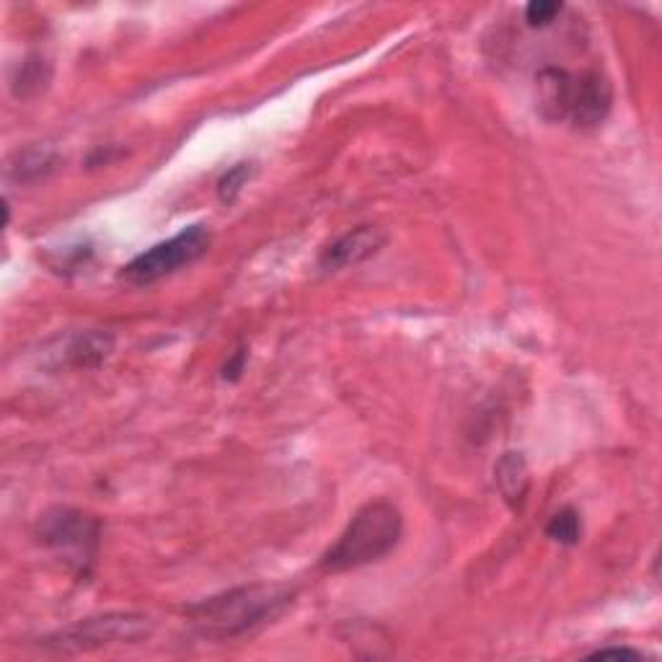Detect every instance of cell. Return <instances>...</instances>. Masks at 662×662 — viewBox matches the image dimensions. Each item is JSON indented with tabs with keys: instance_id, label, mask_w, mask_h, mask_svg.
<instances>
[{
	"instance_id": "obj_1",
	"label": "cell",
	"mask_w": 662,
	"mask_h": 662,
	"mask_svg": "<svg viewBox=\"0 0 662 662\" xmlns=\"http://www.w3.org/2000/svg\"><path fill=\"white\" fill-rule=\"evenodd\" d=\"M293 601L295 590L287 584H244L189 605L187 618L197 634L225 642L272 624L291 608Z\"/></svg>"
},
{
	"instance_id": "obj_2",
	"label": "cell",
	"mask_w": 662,
	"mask_h": 662,
	"mask_svg": "<svg viewBox=\"0 0 662 662\" xmlns=\"http://www.w3.org/2000/svg\"><path fill=\"white\" fill-rule=\"evenodd\" d=\"M404 533L401 510L389 499H373L352 516L340 539L321 556L327 572H350L386 559Z\"/></svg>"
},
{
	"instance_id": "obj_3",
	"label": "cell",
	"mask_w": 662,
	"mask_h": 662,
	"mask_svg": "<svg viewBox=\"0 0 662 662\" xmlns=\"http://www.w3.org/2000/svg\"><path fill=\"white\" fill-rule=\"evenodd\" d=\"M536 83L541 111L554 122H569L580 130L601 125L614 104V88L598 70L577 75L552 66L541 70Z\"/></svg>"
},
{
	"instance_id": "obj_4",
	"label": "cell",
	"mask_w": 662,
	"mask_h": 662,
	"mask_svg": "<svg viewBox=\"0 0 662 662\" xmlns=\"http://www.w3.org/2000/svg\"><path fill=\"white\" fill-rule=\"evenodd\" d=\"M210 246V230L205 225H189L179 234L138 253L130 264L122 267V277L132 285H153L181 267L194 264Z\"/></svg>"
},
{
	"instance_id": "obj_5",
	"label": "cell",
	"mask_w": 662,
	"mask_h": 662,
	"mask_svg": "<svg viewBox=\"0 0 662 662\" xmlns=\"http://www.w3.org/2000/svg\"><path fill=\"white\" fill-rule=\"evenodd\" d=\"M151 618L140 614H107L83 618L45 639L55 652H91L109 645H135L151 634Z\"/></svg>"
},
{
	"instance_id": "obj_6",
	"label": "cell",
	"mask_w": 662,
	"mask_h": 662,
	"mask_svg": "<svg viewBox=\"0 0 662 662\" xmlns=\"http://www.w3.org/2000/svg\"><path fill=\"white\" fill-rule=\"evenodd\" d=\"M98 536H102V523L86 512L73 510V507L47 510L37 525V539L42 544L66 556L68 565L79 572H86L94 561Z\"/></svg>"
},
{
	"instance_id": "obj_7",
	"label": "cell",
	"mask_w": 662,
	"mask_h": 662,
	"mask_svg": "<svg viewBox=\"0 0 662 662\" xmlns=\"http://www.w3.org/2000/svg\"><path fill=\"white\" fill-rule=\"evenodd\" d=\"M386 246V234L376 225H360L352 228L347 234L331 241L327 249L321 251L319 264L323 270H344V267H355L365 262V259L376 257V253Z\"/></svg>"
},
{
	"instance_id": "obj_8",
	"label": "cell",
	"mask_w": 662,
	"mask_h": 662,
	"mask_svg": "<svg viewBox=\"0 0 662 662\" xmlns=\"http://www.w3.org/2000/svg\"><path fill=\"white\" fill-rule=\"evenodd\" d=\"M111 350H115V340H111L107 331H81V334H75L66 344V360L79 370L98 368L111 355Z\"/></svg>"
},
{
	"instance_id": "obj_9",
	"label": "cell",
	"mask_w": 662,
	"mask_h": 662,
	"mask_svg": "<svg viewBox=\"0 0 662 662\" xmlns=\"http://www.w3.org/2000/svg\"><path fill=\"white\" fill-rule=\"evenodd\" d=\"M495 484L499 489V495L505 497L507 505L518 507L523 503L528 495V487H531V476H528V463L523 453H516V450H507V453L499 456L497 466H495Z\"/></svg>"
},
{
	"instance_id": "obj_10",
	"label": "cell",
	"mask_w": 662,
	"mask_h": 662,
	"mask_svg": "<svg viewBox=\"0 0 662 662\" xmlns=\"http://www.w3.org/2000/svg\"><path fill=\"white\" fill-rule=\"evenodd\" d=\"M546 536L556 541V544L575 546L582 536L580 512L572 510V507H565V510L554 512L552 520H548V525H546Z\"/></svg>"
},
{
	"instance_id": "obj_11",
	"label": "cell",
	"mask_w": 662,
	"mask_h": 662,
	"mask_svg": "<svg viewBox=\"0 0 662 662\" xmlns=\"http://www.w3.org/2000/svg\"><path fill=\"white\" fill-rule=\"evenodd\" d=\"M52 166L55 156L49 151H26L19 156V166H11V174H16L21 181H29L52 172Z\"/></svg>"
},
{
	"instance_id": "obj_12",
	"label": "cell",
	"mask_w": 662,
	"mask_h": 662,
	"mask_svg": "<svg viewBox=\"0 0 662 662\" xmlns=\"http://www.w3.org/2000/svg\"><path fill=\"white\" fill-rule=\"evenodd\" d=\"M251 176V166L249 164H236L234 168H228L221 176V181H217V197H221L223 202H236V197L241 194V189L246 181H249Z\"/></svg>"
},
{
	"instance_id": "obj_13",
	"label": "cell",
	"mask_w": 662,
	"mask_h": 662,
	"mask_svg": "<svg viewBox=\"0 0 662 662\" xmlns=\"http://www.w3.org/2000/svg\"><path fill=\"white\" fill-rule=\"evenodd\" d=\"M565 11V5L556 3V0H533L525 5V24L531 29H544V26L554 24V19Z\"/></svg>"
},
{
	"instance_id": "obj_14",
	"label": "cell",
	"mask_w": 662,
	"mask_h": 662,
	"mask_svg": "<svg viewBox=\"0 0 662 662\" xmlns=\"http://www.w3.org/2000/svg\"><path fill=\"white\" fill-rule=\"evenodd\" d=\"M42 62L45 60H29L24 62V70H21L19 75V94H26V88L34 86V88H42L45 86V81L49 79V75H42Z\"/></svg>"
},
{
	"instance_id": "obj_15",
	"label": "cell",
	"mask_w": 662,
	"mask_h": 662,
	"mask_svg": "<svg viewBox=\"0 0 662 662\" xmlns=\"http://www.w3.org/2000/svg\"><path fill=\"white\" fill-rule=\"evenodd\" d=\"M590 658H593V660H608V658L639 660V658H642V652H637V650H626V647H622V650H618V647H608V650H598V652H593V654H590Z\"/></svg>"
},
{
	"instance_id": "obj_16",
	"label": "cell",
	"mask_w": 662,
	"mask_h": 662,
	"mask_svg": "<svg viewBox=\"0 0 662 662\" xmlns=\"http://www.w3.org/2000/svg\"><path fill=\"white\" fill-rule=\"evenodd\" d=\"M244 363H246V352L238 350L236 355H234V360H228V365H225V368H223V378L225 380H236L238 376H241Z\"/></svg>"
}]
</instances>
